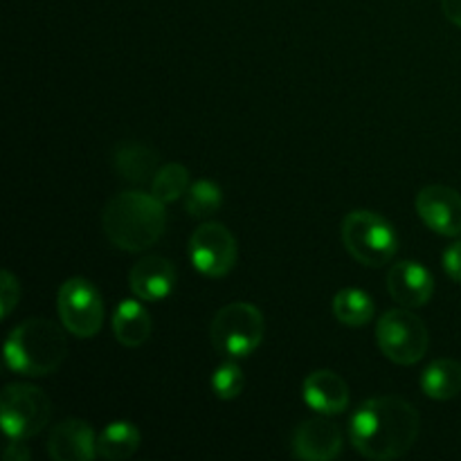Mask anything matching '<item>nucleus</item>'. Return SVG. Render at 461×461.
Masks as SVG:
<instances>
[{
  "mask_svg": "<svg viewBox=\"0 0 461 461\" xmlns=\"http://www.w3.org/2000/svg\"><path fill=\"white\" fill-rule=\"evenodd\" d=\"M419 437V412L401 396H374L354 412L349 439L367 459L403 457Z\"/></svg>",
  "mask_w": 461,
  "mask_h": 461,
  "instance_id": "1",
  "label": "nucleus"
},
{
  "mask_svg": "<svg viewBox=\"0 0 461 461\" xmlns=\"http://www.w3.org/2000/svg\"><path fill=\"white\" fill-rule=\"evenodd\" d=\"M102 225L117 250L144 252L165 234V203L153 194L120 192L104 207Z\"/></svg>",
  "mask_w": 461,
  "mask_h": 461,
  "instance_id": "2",
  "label": "nucleus"
},
{
  "mask_svg": "<svg viewBox=\"0 0 461 461\" xmlns=\"http://www.w3.org/2000/svg\"><path fill=\"white\" fill-rule=\"evenodd\" d=\"M68 354L66 333L45 318H30L18 324L5 342L7 367L25 376H48L61 367Z\"/></svg>",
  "mask_w": 461,
  "mask_h": 461,
  "instance_id": "3",
  "label": "nucleus"
},
{
  "mask_svg": "<svg viewBox=\"0 0 461 461\" xmlns=\"http://www.w3.org/2000/svg\"><path fill=\"white\" fill-rule=\"evenodd\" d=\"M266 322L261 311L248 302H232L210 324L212 345L228 358H246L264 340Z\"/></svg>",
  "mask_w": 461,
  "mask_h": 461,
  "instance_id": "4",
  "label": "nucleus"
},
{
  "mask_svg": "<svg viewBox=\"0 0 461 461\" xmlns=\"http://www.w3.org/2000/svg\"><path fill=\"white\" fill-rule=\"evenodd\" d=\"M342 243L356 261L365 266L387 264L399 250V237L383 216L367 210L349 212L342 221Z\"/></svg>",
  "mask_w": 461,
  "mask_h": 461,
  "instance_id": "5",
  "label": "nucleus"
},
{
  "mask_svg": "<svg viewBox=\"0 0 461 461\" xmlns=\"http://www.w3.org/2000/svg\"><path fill=\"white\" fill-rule=\"evenodd\" d=\"M52 403L41 387L30 383H14L0 396V423L9 439H30L39 435L50 421Z\"/></svg>",
  "mask_w": 461,
  "mask_h": 461,
  "instance_id": "6",
  "label": "nucleus"
},
{
  "mask_svg": "<svg viewBox=\"0 0 461 461\" xmlns=\"http://www.w3.org/2000/svg\"><path fill=\"white\" fill-rule=\"evenodd\" d=\"M376 342L392 363L414 365L426 356L430 333L423 320L403 306L383 313L376 327Z\"/></svg>",
  "mask_w": 461,
  "mask_h": 461,
  "instance_id": "7",
  "label": "nucleus"
},
{
  "mask_svg": "<svg viewBox=\"0 0 461 461\" xmlns=\"http://www.w3.org/2000/svg\"><path fill=\"white\" fill-rule=\"evenodd\" d=\"M57 309L66 331L77 338H95L104 324L102 295L95 284L84 277H72L61 284Z\"/></svg>",
  "mask_w": 461,
  "mask_h": 461,
  "instance_id": "8",
  "label": "nucleus"
},
{
  "mask_svg": "<svg viewBox=\"0 0 461 461\" xmlns=\"http://www.w3.org/2000/svg\"><path fill=\"white\" fill-rule=\"evenodd\" d=\"M189 257L205 277H225L237 264V239L223 223H203L189 239Z\"/></svg>",
  "mask_w": 461,
  "mask_h": 461,
  "instance_id": "9",
  "label": "nucleus"
},
{
  "mask_svg": "<svg viewBox=\"0 0 461 461\" xmlns=\"http://www.w3.org/2000/svg\"><path fill=\"white\" fill-rule=\"evenodd\" d=\"M417 212L423 223L444 237H461V194L446 185L423 187L417 196Z\"/></svg>",
  "mask_w": 461,
  "mask_h": 461,
  "instance_id": "10",
  "label": "nucleus"
},
{
  "mask_svg": "<svg viewBox=\"0 0 461 461\" xmlns=\"http://www.w3.org/2000/svg\"><path fill=\"white\" fill-rule=\"evenodd\" d=\"M342 453V432L327 414L302 421L293 432V455L306 461H331Z\"/></svg>",
  "mask_w": 461,
  "mask_h": 461,
  "instance_id": "11",
  "label": "nucleus"
},
{
  "mask_svg": "<svg viewBox=\"0 0 461 461\" xmlns=\"http://www.w3.org/2000/svg\"><path fill=\"white\" fill-rule=\"evenodd\" d=\"M387 291L405 309H419L430 302L435 277L419 261H399L387 273Z\"/></svg>",
  "mask_w": 461,
  "mask_h": 461,
  "instance_id": "12",
  "label": "nucleus"
},
{
  "mask_svg": "<svg viewBox=\"0 0 461 461\" xmlns=\"http://www.w3.org/2000/svg\"><path fill=\"white\" fill-rule=\"evenodd\" d=\"M97 439L90 423L81 419H66L50 432L48 455L54 461H93L97 455Z\"/></svg>",
  "mask_w": 461,
  "mask_h": 461,
  "instance_id": "13",
  "label": "nucleus"
},
{
  "mask_svg": "<svg viewBox=\"0 0 461 461\" xmlns=\"http://www.w3.org/2000/svg\"><path fill=\"white\" fill-rule=\"evenodd\" d=\"M131 291L138 300L160 302L171 295L176 288V266L169 259L158 255L142 257L131 268L129 275Z\"/></svg>",
  "mask_w": 461,
  "mask_h": 461,
  "instance_id": "14",
  "label": "nucleus"
},
{
  "mask_svg": "<svg viewBox=\"0 0 461 461\" xmlns=\"http://www.w3.org/2000/svg\"><path fill=\"white\" fill-rule=\"evenodd\" d=\"M302 396L311 410L327 417L342 414L349 408V387L342 381V376H338L331 369L311 372L302 385Z\"/></svg>",
  "mask_w": 461,
  "mask_h": 461,
  "instance_id": "15",
  "label": "nucleus"
},
{
  "mask_svg": "<svg viewBox=\"0 0 461 461\" xmlns=\"http://www.w3.org/2000/svg\"><path fill=\"white\" fill-rule=\"evenodd\" d=\"M113 169L126 183L142 185L156 176L158 151L140 140H124L113 151Z\"/></svg>",
  "mask_w": 461,
  "mask_h": 461,
  "instance_id": "16",
  "label": "nucleus"
},
{
  "mask_svg": "<svg viewBox=\"0 0 461 461\" xmlns=\"http://www.w3.org/2000/svg\"><path fill=\"white\" fill-rule=\"evenodd\" d=\"M151 315L138 300H124L113 315V333L124 347H140L151 336Z\"/></svg>",
  "mask_w": 461,
  "mask_h": 461,
  "instance_id": "17",
  "label": "nucleus"
},
{
  "mask_svg": "<svg viewBox=\"0 0 461 461\" xmlns=\"http://www.w3.org/2000/svg\"><path fill=\"white\" fill-rule=\"evenodd\" d=\"M423 394L435 401H448L461 392V363L453 358H441L428 365L421 376Z\"/></svg>",
  "mask_w": 461,
  "mask_h": 461,
  "instance_id": "18",
  "label": "nucleus"
},
{
  "mask_svg": "<svg viewBox=\"0 0 461 461\" xmlns=\"http://www.w3.org/2000/svg\"><path fill=\"white\" fill-rule=\"evenodd\" d=\"M140 435L138 428L131 421H115L102 430L97 439V455L108 461H122L129 459L140 448Z\"/></svg>",
  "mask_w": 461,
  "mask_h": 461,
  "instance_id": "19",
  "label": "nucleus"
},
{
  "mask_svg": "<svg viewBox=\"0 0 461 461\" xmlns=\"http://www.w3.org/2000/svg\"><path fill=\"white\" fill-rule=\"evenodd\" d=\"M333 315L347 327H363L374 318V302L365 291L345 288L333 297Z\"/></svg>",
  "mask_w": 461,
  "mask_h": 461,
  "instance_id": "20",
  "label": "nucleus"
},
{
  "mask_svg": "<svg viewBox=\"0 0 461 461\" xmlns=\"http://www.w3.org/2000/svg\"><path fill=\"white\" fill-rule=\"evenodd\" d=\"M221 205H223V192L212 180H198V183L189 185L187 194H185V210L194 219H210L221 210Z\"/></svg>",
  "mask_w": 461,
  "mask_h": 461,
  "instance_id": "21",
  "label": "nucleus"
},
{
  "mask_svg": "<svg viewBox=\"0 0 461 461\" xmlns=\"http://www.w3.org/2000/svg\"><path fill=\"white\" fill-rule=\"evenodd\" d=\"M189 189V171L187 167L178 165V162H169V165L160 167L153 176L151 194L160 198L162 203H174L180 196H185Z\"/></svg>",
  "mask_w": 461,
  "mask_h": 461,
  "instance_id": "22",
  "label": "nucleus"
},
{
  "mask_svg": "<svg viewBox=\"0 0 461 461\" xmlns=\"http://www.w3.org/2000/svg\"><path fill=\"white\" fill-rule=\"evenodd\" d=\"M243 387H246V376H243L241 367L237 363H223L212 374V390H214L219 399H237L243 392Z\"/></svg>",
  "mask_w": 461,
  "mask_h": 461,
  "instance_id": "23",
  "label": "nucleus"
},
{
  "mask_svg": "<svg viewBox=\"0 0 461 461\" xmlns=\"http://www.w3.org/2000/svg\"><path fill=\"white\" fill-rule=\"evenodd\" d=\"M18 300H21V284L9 270H3L0 273V313H3V318L12 313Z\"/></svg>",
  "mask_w": 461,
  "mask_h": 461,
  "instance_id": "24",
  "label": "nucleus"
},
{
  "mask_svg": "<svg viewBox=\"0 0 461 461\" xmlns=\"http://www.w3.org/2000/svg\"><path fill=\"white\" fill-rule=\"evenodd\" d=\"M444 270L453 282L461 284V241L446 248L444 252Z\"/></svg>",
  "mask_w": 461,
  "mask_h": 461,
  "instance_id": "25",
  "label": "nucleus"
},
{
  "mask_svg": "<svg viewBox=\"0 0 461 461\" xmlns=\"http://www.w3.org/2000/svg\"><path fill=\"white\" fill-rule=\"evenodd\" d=\"M30 459V450L25 448L23 439H12V444L5 448V461H27Z\"/></svg>",
  "mask_w": 461,
  "mask_h": 461,
  "instance_id": "26",
  "label": "nucleus"
},
{
  "mask_svg": "<svg viewBox=\"0 0 461 461\" xmlns=\"http://www.w3.org/2000/svg\"><path fill=\"white\" fill-rule=\"evenodd\" d=\"M441 9L450 23L461 27V0H441Z\"/></svg>",
  "mask_w": 461,
  "mask_h": 461,
  "instance_id": "27",
  "label": "nucleus"
}]
</instances>
